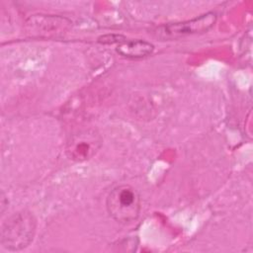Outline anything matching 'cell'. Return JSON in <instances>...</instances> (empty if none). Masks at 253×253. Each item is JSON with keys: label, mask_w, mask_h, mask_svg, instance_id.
<instances>
[{"label": "cell", "mask_w": 253, "mask_h": 253, "mask_svg": "<svg viewBox=\"0 0 253 253\" xmlns=\"http://www.w3.org/2000/svg\"><path fill=\"white\" fill-rule=\"evenodd\" d=\"M126 38L122 35H105L98 39V42L103 44H113V43H121L126 41Z\"/></svg>", "instance_id": "7"}, {"label": "cell", "mask_w": 253, "mask_h": 253, "mask_svg": "<svg viewBox=\"0 0 253 253\" xmlns=\"http://www.w3.org/2000/svg\"><path fill=\"white\" fill-rule=\"evenodd\" d=\"M37 220L30 211H19L7 218L1 227V244L9 251H20L34 240Z\"/></svg>", "instance_id": "1"}, {"label": "cell", "mask_w": 253, "mask_h": 253, "mask_svg": "<svg viewBox=\"0 0 253 253\" xmlns=\"http://www.w3.org/2000/svg\"><path fill=\"white\" fill-rule=\"evenodd\" d=\"M71 21L57 15H33L26 21L28 32L37 37L62 34L71 26Z\"/></svg>", "instance_id": "4"}, {"label": "cell", "mask_w": 253, "mask_h": 253, "mask_svg": "<svg viewBox=\"0 0 253 253\" xmlns=\"http://www.w3.org/2000/svg\"><path fill=\"white\" fill-rule=\"evenodd\" d=\"M106 207L109 214L116 221L129 223L135 220L139 214V195L129 185L117 186L108 195Z\"/></svg>", "instance_id": "2"}, {"label": "cell", "mask_w": 253, "mask_h": 253, "mask_svg": "<svg viewBox=\"0 0 253 253\" xmlns=\"http://www.w3.org/2000/svg\"><path fill=\"white\" fill-rule=\"evenodd\" d=\"M116 50L123 57L138 59L150 55L154 50V45L143 40H126L119 43Z\"/></svg>", "instance_id": "6"}, {"label": "cell", "mask_w": 253, "mask_h": 253, "mask_svg": "<svg viewBox=\"0 0 253 253\" xmlns=\"http://www.w3.org/2000/svg\"><path fill=\"white\" fill-rule=\"evenodd\" d=\"M100 138L94 131L82 132L68 143L67 154L76 161L89 159L100 147Z\"/></svg>", "instance_id": "5"}, {"label": "cell", "mask_w": 253, "mask_h": 253, "mask_svg": "<svg viewBox=\"0 0 253 253\" xmlns=\"http://www.w3.org/2000/svg\"><path fill=\"white\" fill-rule=\"evenodd\" d=\"M216 22V14L208 12L191 20L164 24L154 30V35L160 40H177L190 35L208 32Z\"/></svg>", "instance_id": "3"}]
</instances>
